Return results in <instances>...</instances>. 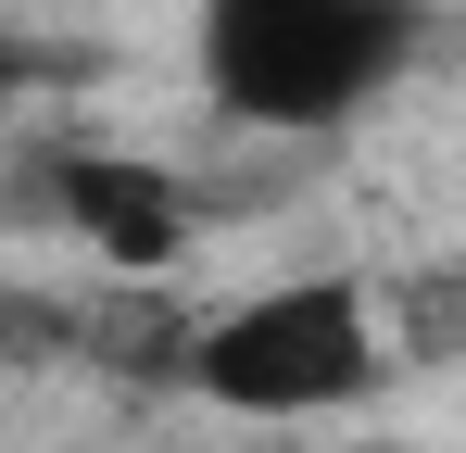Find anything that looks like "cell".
<instances>
[{
    "mask_svg": "<svg viewBox=\"0 0 466 453\" xmlns=\"http://www.w3.org/2000/svg\"><path fill=\"white\" fill-rule=\"evenodd\" d=\"M13 88H25V51H0V101H13Z\"/></svg>",
    "mask_w": 466,
    "mask_h": 453,
    "instance_id": "obj_6",
    "label": "cell"
},
{
    "mask_svg": "<svg viewBox=\"0 0 466 453\" xmlns=\"http://www.w3.org/2000/svg\"><path fill=\"white\" fill-rule=\"evenodd\" d=\"M278 453H429V441H278Z\"/></svg>",
    "mask_w": 466,
    "mask_h": 453,
    "instance_id": "obj_5",
    "label": "cell"
},
{
    "mask_svg": "<svg viewBox=\"0 0 466 453\" xmlns=\"http://www.w3.org/2000/svg\"><path fill=\"white\" fill-rule=\"evenodd\" d=\"M390 378V315L353 265H315V277H278V290H239L228 315L189 327L177 353V390L215 403L239 428H303V416H353Z\"/></svg>",
    "mask_w": 466,
    "mask_h": 453,
    "instance_id": "obj_1",
    "label": "cell"
},
{
    "mask_svg": "<svg viewBox=\"0 0 466 453\" xmlns=\"http://www.w3.org/2000/svg\"><path fill=\"white\" fill-rule=\"evenodd\" d=\"M38 202L76 226V252L101 265V277H177V252H189V189L164 176V164H139V151H51L38 164Z\"/></svg>",
    "mask_w": 466,
    "mask_h": 453,
    "instance_id": "obj_3",
    "label": "cell"
},
{
    "mask_svg": "<svg viewBox=\"0 0 466 453\" xmlns=\"http://www.w3.org/2000/svg\"><path fill=\"white\" fill-rule=\"evenodd\" d=\"M25 353H64V315H51V302H13V290H0V378L25 366Z\"/></svg>",
    "mask_w": 466,
    "mask_h": 453,
    "instance_id": "obj_4",
    "label": "cell"
},
{
    "mask_svg": "<svg viewBox=\"0 0 466 453\" xmlns=\"http://www.w3.org/2000/svg\"><path fill=\"white\" fill-rule=\"evenodd\" d=\"M416 0H202L189 76L239 126H340L416 64Z\"/></svg>",
    "mask_w": 466,
    "mask_h": 453,
    "instance_id": "obj_2",
    "label": "cell"
}]
</instances>
